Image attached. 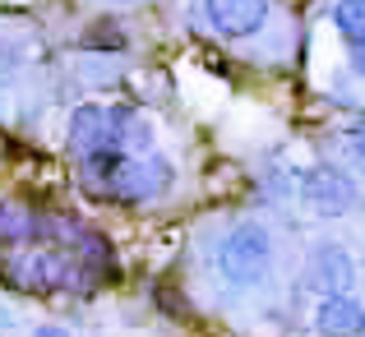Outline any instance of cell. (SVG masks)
Listing matches in <instances>:
<instances>
[{"mask_svg": "<svg viewBox=\"0 0 365 337\" xmlns=\"http://www.w3.org/2000/svg\"><path fill=\"white\" fill-rule=\"evenodd\" d=\"M310 323H314V333H319V337H365V305L351 291L319 296V301H314Z\"/></svg>", "mask_w": 365, "mask_h": 337, "instance_id": "8992f818", "label": "cell"}, {"mask_svg": "<svg viewBox=\"0 0 365 337\" xmlns=\"http://www.w3.org/2000/svg\"><path fill=\"white\" fill-rule=\"evenodd\" d=\"M83 171L102 195L120 199V204H143L153 195H167L176 171L162 152H125V148H93L83 152Z\"/></svg>", "mask_w": 365, "mask_h": 337, "instance_id": "6da1fadb", "label": "cell"}, {"mask_svg": "<svg viewBox=\"0 0 365 337\" xmlns=\"http://www.w3.org/2000/svg\"><path fill=\"white\" fill-rule=\"evenodd\" d=\"M217 277L236 291H255L273 273V236L264 222H236L217 240Z\"/></svg>", "mask_w": 365, "mask_h": 337, "instance_id": "7a4b0ae2", "label": "cell"}, {"mask_svg": "<svg viewBox=\"0 0 365 337\" xmlns=\"http://www.w3.org/2000/svg\"><path fill=\"white\" fill-rule=\"evenodd\" d=\"M347 143H351V152H356V157L365 162V115H361V120L347 130Z\"/></svg>", "mask_w": 365, "mask_h": 337, "instance_id": "8fae6325", "label": "cell"}, {"mask_svg": "<svg viewBox=\"0 0 365 337\" xmlns=\"http://www.w3.org/2000/svg\"><path fill=\"white\" fill-rule=\"evenodd\" d=\"M74 273V259L65 249H33L24 264L14 268V282L28 286V291H61Z\"/></svg>", "mask_w": 365, "mask_h": 337, "instance_id": "52a82bcc", "label": "cell"}, {"mask_svg": "<svg viewBox=\"0 0 365 337\" xmlns=\"http://www.w3.org/2000/svg\"><path fill=\"white\" fill-rule=\"evenodd\" d=\"M301 204L314 217H347L356 208V180L333 162H314L301 171Z\"/></svg>", "mask_w": 365, "mask_h": 337, "instance_id": "3957f363", "label": "cell"}, {"mask_svg": "<svg viewBox=\"0 0 365 337\" xmlns=\"http://www.w3.org/2000/svg\"><path fill=\"white\" fill-rule=\"evenodd\" d=\"M305 277H310V286H314L319 296L351 291V282H356V259H351V249L338 245V240H314Z\"/></svg>", "mask_w": 365, "mask_h": 337, "instance_id": "277c9868", "label": "cell"}, {"mask_svg": "<svg viewBox=\"0 0 365 337\" xmlns=\"http://www.w3.org/2000/svg\"><path fill=\"white\" fill-rule=\"evenodd\" d=\"M28 337H74L70 328H61V323H42V328H33Z\"/></svg>", "mask_w": 365, "mask_h": 337, "instance_id": "7c38bea8", "label": "cell"}, {"mask_svg": "<svg viewBox=\"0 0 365 337\" xmlns=\"http://www.w3.org/2000/svg\"><path fill=\"white\" fill-rule=\"evenodd\" d=\"M107 130H111L107 102H83V107H74V115H70V148H74V157H83V152H93V148H107Z\"/></svg>", "mask_w": 365, "mask_h": 337, "instance_id": "ba28073f", "label": "cell"}, {"mask_svg": "<svg viewBox=\"0 0 365 337\" xmlns=\"http://www.w3.org/2000/svg\"><path fill=\"white\" fill-rule=\"evenodd\" d=\"M37 236V222L24 204H0V249H19Z\"/></svg>", "mask_w": 365, "mask_h": 337, "instance_id": "30bf717a", "label": "cell"}, {"mask_svg": "<svg viewBox=\"0 0 365 337\" xmlns=\"http://www.w3.org/2000/svg\"><path fill=\"white\" fill-rule=\"evenodd\" d=\"M204 19L217 37H255L268 24V0H204Z\"/></svg>", "mask_w": 365, "mask_h": 337, "instance_id": "5b68a950", "label": "cell"}, {"mask_svg": "<svg viewBox=\"0 0 365 337\" xmlns=\"http://www.w3.org/2000/svg\"><path fill=\"white\" fill-rule=\"evenodd\" d=\"M329 19L347 42V65L356 74H365V0H333Z\"/></svg>", "mask_w": 365, "mask_h": 337, "instance_id": "9c48e42d", "label": "cell"}]
</instances>
